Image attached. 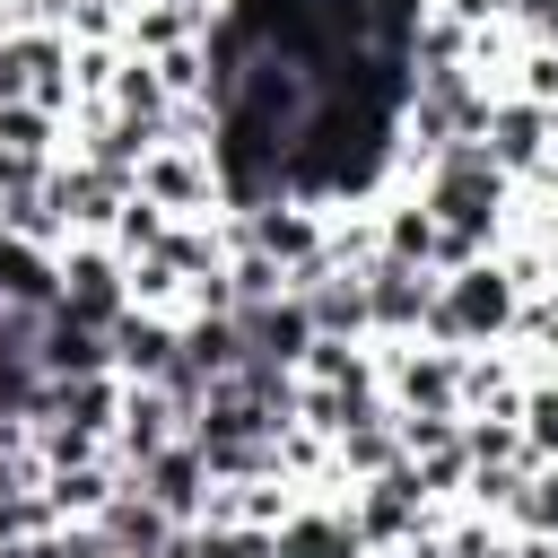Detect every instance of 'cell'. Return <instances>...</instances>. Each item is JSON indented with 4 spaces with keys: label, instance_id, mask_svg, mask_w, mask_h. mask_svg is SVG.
<instances>
[{
    "label": "cell",
    "instance_id": "cell-14",
    "mask_svg": "<svg viewBox=\"0 0 558 558\" xmlns=\"http://www.w3.org/2000/svg\"><path fill=\"white\" fill-rule=\"evenodd\" d=\"M514 427H523V453L532 462H558V375H532L523 384V418Z\"/></svg>",
    "mask_w": 558,
    "mask_h": 558
},
{
    "label": "cell",
    "instance_id": "cell-7",
    "mask_svg": "<svg viewBox=\"0 0 558 558\" xmlns=\"http://www.w3.org/2000/svg\"><path fill=\"white\" fill-rule=\"evenodd\" d=\"M270 549H279V558H375L366 532L349 523V506H340V497H314V488L270 523Z\"/></svg>",
    "mask_w": 558,
    "mask_h": 558
},
{
    "label": "cell",
    "instance_id": "cell-9",
    "mask_svg": "<svg viewBox=\"0 0 558 558\" xmlns=\"http://www.w3.org/2000/svg\"><path fill=\"white\" fill-rule=\"evenodd\" d=\"M131 480H140V488H148V497H157V506H166V514H174L183 532H192V523L209 514V488H218V480H209V453H201L192 436H174V445H166L157 462H140Z\"/></svg>",
    "mask_w": 558,
    "mask_h": 558
},
{
    "label": "cell",
    "instance_id": "cell-16",
    "mask_svg": "<svg viewBox=\"0 0 558 558\" xmlns=\"http://www.w3.org/2000/svg\"><path fill=\"white\" fill-rule=\"evenodd\" d=\"M514 35L541 44V52H558V0H514Z\"/></svg>",
    "mask_w": 558,
    "mask_h": 558
},
{
    "label": "cell",
    "instance_id": "cell-3",
    "mask_svg": "<svg viewBox=\"0 0 558 558\" xmlns=\"http://www.w3.org/2000/svg\"><path fill=\"white\" fill-rule=\"evenodd\" d=\"M0 105H52L70 113L78 87H70V26H0Z\"/></svg>",
    "mask_w": 558,
    "mask_h": 558
},
{
    "label": "cell",
    "instance_id": "cell-8",
    "mask_svg": "<svg viewBox=\"0 0 558 558\" xmlns=\"http://www.w3.org/2000/svg\"><path fill=\"white\" fill-rule=\"evenodd\" d=\"M174 436H192L183 401H174L166 384H131V392H122V427H113V462H122V471H140V462H157Z\"/></svg>",
    "mask_w": 558,
    "mask_h": 558
},
{
    "label": "cell",
    "instance_id": "cell-12",
    "mask_svg": "<svg viewBox=\"0 0 558 558\" xmlns=\"http://www.w3.org/2000/svg\"><path fill=\"white\" fill-rule=\"evenodd\" d=\"M96 532H105V549H113V558H157V549H166L183 523H174V514H166V506H157V497L131 480V488H122V497L96 514Z\"/></svg>",
    "mask_w": 558,
    "mask_h": 558
},
{
    "label": "cell",
    "instance_id": "cell-5",
    "mask_svg": "<svg viewBox=\"0 0 558 558\" xmlns=\"http://www.w3.org/2000/svg\"><path fill=\"white\" fill-rule=\"evenodd\" d=\"M488 157L514 174V183H541L549 174V148H558V105H541V96H523V87H506L497 105H488Z\"/></svg>",
    "mask_w": 558,
    "mask_h": 558
},
{
    "label": "cell",
    "instance_id": "cell-4",
    "mask_svg": "<svg viewBox=\"0 0 558 558\" xmlns=\"http://www.w3.org/2000/svg\"><path fill=\"white\" fill-rule=\"evenodd\" d=\"M357 279H366V340H418L427 314H436V279L445 270L375 253V262H357Z\"/></svg>",
    "mask_w": 558,
    "mask_h": 558
},
{
    "label": "cell",
    "instance_id": "cell-10",
    "mask_svg": "<svg viewBox=\"0 0 558 558\" xmlns=\"http://www.w3.org/2000/svg\"><path fill=\"white\" fill-rule=\"evenodd\" d=\"M174 357H183V314H148V305H131V314L113 323V375H131V384H166Z\"/></svg>",
    "mask_w": 558,
    "mask_h": 558
},
{
    "label": "cell",
    "instance_id": "cell-17",
    "mask_svg": "<svg viewBox=\"0 0 558 558\" xmlns=\"http://www.w3.org/2000/svg\"><path fill=\"white\" fill-rule=\"evenodd\" d=\"M453 26H514V0H436Z\"/></svg>",
    "mask_w": 558,
    "mask_h": 558
},
{
    "label": "cell",
    "instance_id": "cell-1",
    "mask_svg": "<svg viewBox=\"0 0 558 558\" xmlns=\"http://www.w3.org/2000/svg\"><path fill=\"white\" fill-rule=\"evenodd\" d=\"M532 288L514 279L506 253H471L436 279V314H427V340H453V349H506L514 323H523Z\"/></svg>",
    "mask_w": 558,
    "mask_h": 558
},
{
    "label": "cell",
    "instance_id": "cell-6",
    "mask_svg": "<svg viewBox=\"0 0 558 558\" xmlns=\"http://www.w3.org/2000/svg\"><path fill=\"white\" fill-rule=\"evenodd\" d=\"M140 192H148L157 209H174V218H218V209H227L218 157H209V148H183V140H166V148L140 157Z\"/></svg>",
    "mask_w": 558,
    "mask_h": 558
},
{
    "label": "cell",
    "instance_id": "cell-13",
    "mask_svg": "<svg viewBox=\"0 0 558 558\" xmlns=\"http://www.w3.org/2000/svg\"><path fill=\"white\" fill-rule=\"evenodd\" d=\"M427 17H436V0H357L366 52H384V61H410V44H418Z\"/></svg>",
    "mask_w": 558,
    "mask_h": 558
},
{
    "label": "cell",
    "instance_id": "cell-15",
    "mask_svg": "<svg viewBox=\"0 0 558 558\" xmlns=\"http://www.w3.org/2000/svg\"><path fill=\"white\" fill-rule=\"evenodd\" d=\"M192 532H201V558H279L270 532H253V523H192Z\"/></svg>",
    "mask_w": 558,
    "mask_h": 558
},
{
    "label": "cell",
    "instance_id": "cell-11",
    "mask_svg": "<svg viewBox=\"0 0 558 558\" xmlns=\"http://www.w3.org/2000/svg\"><path fill=\"white\" fill-rule=\"evenodd\" d=\"M235 331H244V357H270V366H296L314 349V314L305 296H262V305H235Z\"/></svg>",
    "mask_w": 558,
    "mask_h": 558
},
{
    "label": "cell",
    "instance_id": "cell-2",
    "mask_svg": "<svg viewBox=\"0 0 558 558\" xmlns=\"http://www.w3.org/2000/svg\"><path fill=\"white\" fill-rule=\"evenodd\" d=\"M384 357V401L401 418H462V392H471V349L453 340H375Z\"/></svg>",
    "mask_w": 558,
    "mask_h": 558
}]
</instances>
